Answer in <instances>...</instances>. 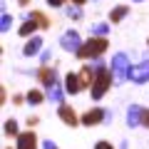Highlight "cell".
<instances>
[{"instance_id": "obj_5", "label": "cell", "mask_w": 149, "mask_h": 149, "mask_svg": "<svg viewBox=\"0 0 149 149\" xmlns=\"http://www.w3.org/2000/svg\"><path fill=\"white\" fill-rule=\"evenodd\" d=\"M129 80L137 82V85L149 82V60H144V62H139V65H132V70H129Z\"/></svg>"}, {"instance_id": "obj_14", "label": "cell", "mask_w": 149, "mask_h": 149, "mask_svg": "<svg viewBox=\"0 0 149 149\" xmlns=\"http://www.w3.org/2000/svg\"><path fill=\"white\" fill-rule=\"evenodd\" d=\"M45 95H47V100L50 102H57V104H65V95H62V87L60 85H52V87H47V92H45Z\"/></svg>"}, {"instance_id": "obj_2", "label": "cell", "mask_w": 149, "mask_h": 149, "mask_svg": "<svg viewBox=\"0 0 149 149\" xmlns=\"http://www.w3.org/2000/svg\"><path fill=\"white\" fill-rule=\"evenodd\" d=\"M112 82H114L112 70L100 67V70H97V74H95V82H92V87H90V97H92V100H102V97L107 95V90L112 87Z\"/></svg>"}, {"instance_id": "obj_12", "label": "cell", "mask_w": 149, "mask_h": 149, "mask_svg": "<svg viewBox=\"0 0 149 149\" xmlns=\"http://www.w3.org/2000/svg\"><path fill=\"white\" fill-rule=\"evenodd\" d=\"M40 50H42V37H30L25 42V47H22V55L25 57H35Z\"/></svg>"}, {"instance_id": "obj_17", "label": "cell", "mask_w": 149, "mask_h": 149, "mask_svg": "<svg viewBox=\"0 0 149 149\" xmlns=\"http://www.w3.org/2000/svg\"><path fill=\"white\" fill-rule=\"evenodd\" d=\"M27 17H30V20H35L37 25L42 27V30H47V27H50V20L45 17V13H40V10H32V13H27Z\"/></svg>"}, {"instance_id": "obj_26", "label": "cell", "mask_w": 149, "mask_h": 149, "mask_svg": "<svg viewBox=\"0 0 149 149\" xmlns=\"http://www.w3.org/2000/svg\"><path fill=\"white\" fill-rule=\"evenodd\" d=\"M144 127H149V109H144V119H142Z\"/></svg>"}, {"instance_id": "obj_24", "label": "cell", "mask_w": 149, "mask_h": 149, "mask_svg": "<svg viewBox=\"0 0 149 149\" xmlns=\"http://www.w3.org/2000/svg\"><path fill=\"white\" fill-rule=\"evenodd\" d=\"M47 5H50V8H62L65 0H47Z\"/></svg>"}, {"instance_id": "obj_7", "label": "cell", "mask_w": 149, "mask_h": 149, "mask_svg": "<svg viewBox=\"0 0 149 149\" xmlns=\"http://www.w3.org/2000/svg\"><path fill=\"white\" fill-rule=\"evenodd\" d=\"M107 119V112L104 109H100V107H95V109H90V112H85L82 114V124L85 127H95V124H102Z\"/></svg>"}, {"instance_id": "obj_8", "label": "cell", "mask_w": 149, "mask_h": 149, "mask_svg": "<svg viewBox=\"0 0 149 149\" xmlns=\"http://www.w3.org/2000/svg\"><path fill=\"white\" fill-rule=\"evenodd\" d=\"M57 114H60V119H62L65 124H70V127H77V124H82V117H77V114H74V109H72L70 104H60Z\"/></svg>"}, {"instance_id": "obj_9", "label": "cell", "mask_w": 149, "mask_h": 149, "mask_svg": "<svg viewBox=\"0 0 149 149\" xmlns=\"http://www.w3.org/2000/svg\"><path fill=\"white\" fill-rule=\"evenodd\" d=\"M37 80L42 82L45 87H52V85H57V72L52 67H47V65H42V67L37 70Z\"/></svg>"}, {"instance_id": "obj_15", "label": "cell", "mask_w": 149, "mask_h": 149, "mask_svg": "<svg viewBox=\"0 0 149 149\" xmlns=\"http://www.w3.org/2000/svg\"><path fill=\"white\" fill-rule=\"evenodd\" d=\"M95 74H97V70L92 67V65H87V67L80 70V77H82V82H85V87H92V82H95Z\"/></svg>"}, {"instance_id": "obj_30", "label": "cell", "mask_w": 149, "mask_h": 149, "mask_svg": "<svg viewBox=\"0 0 149 149\" xmlns=\"http://www.w3.org/2000/svg\"><path fill=\"white\" fill-rule=\"evenodd\" d=\"M134 3H142V0H134Z\"/></svg>"}, {"instance_id": "obj_20", "label": "cell", "mask_w": 149, "mask_h": 149, "mask_svg": "<svg viewBox=\"0 0 149 149\" xmlns=\"http://www.w3.org/2000/svg\"><path fill=\"white\" fill-rule=\"evenodd\" d=\"M10 25H13V17L8 15V13H5V8H3V22H0V30H3V32H8V30H10Z\"/></svg>"}, {"instance_id": "obj_19", "label": "cell", "mask_w": 149, "mask_h": 149, "mask_svg": "<svg viewBox=\"0 0 149 149\" xmlns=\"http://www.w3.org/2000/svg\"><path fill=\"white\" fill-rule=\"evenodd\" d=\"M3 134H5V137H20V132H17V122H15V119H8V122L3 124Z\"/></svg>"}, {"instance_id": "obj_25", "label": "cell", "mask_w": 149, "mask_h": 149, "mask_svg": "<svg viewBox=\"0 0 149 149\" xmlns=\"http://www.w3.org/2000/svg\"><path fill=\"white\" fill-rule=\"evenodd\" d=\"M42 149H57V144H55V142H50V139H47V142H42Z\"/></svg>"}, {"instance_id": "obj_4", "label": "cell", "mask_w": 149, "mask_h": 149, "mask_svg": "<svg viewBox=\"0 0 149 149\" xmlns=\"http://www.w3.org/2000/svg\"><path fill=\"white\" fill-rule=\"evenodd\" d=\"M60 45H62V50L77 55V50H80L85 42H82V37H80V32H77V30H67L62 37H60Z\"/></svg>"}, {"instance_id": "obj_22", "label": "cell", "mask_w": 149, "mask_h": 149, "mask_svg": "<svg viewBox=\"0 0 149 149\" xmlns=\"http://www.w3.org/2000/svg\"><path fill=\"white\" fill-rule=\"evenodd\" d=\"M67 17H72V20H80V17H82V10H80V8H70V10H67Z\"/></svg>"}, {"instance_id": "obj_10", "label": "cell", "mask_w": 149, "mask_h": 149, "mask_svg": "<svg viewBox=\"0 0 149 149\" xmlns=\"http://www.w3.org/2000/svg\"><path fill=\"white\" fill-rule=\"evenodd\" d=\"M142 119H144V107L132 104V107L127 109V124H129V127H139Z\"/></svg>"}, {"instance_id": "obj_6", "label": "cell", "mask_w": 149, "mask_h": 149, "mask_svg": "<svg viewBox=\"0 0 149 149\" xmlns=\"http://www.w3.org/2000/svg\"><path fill=\"white\" fill-rule=\"evenodd\" d=\"M82 90H85V82H82L80 72L65 74V92H67V95H77V92H82Z\"/></svg>"}, {"instance_id": "obj_11", "label": "cell", "mask_w": 149, "mask_h": 149, "mask_svg": "<svg viewBox=\"0 0 149 149\" xmlns=\"http://www.w3.org/2000/svg\"><path fill=\"white\" fill-rule=\"evenodd\" d=\"M17 149H37V137L32 129H27L17 137Z\"/></svg>"}, {"instance_id": "obj_16", "label": "cell", "mask_w": 149, "mask_h": 149, "mask_svg": "<svg viewBox=\"0 0 149 149\" xmlns=\"http://www.w3.org/2000/svg\"><path fill=\"white\" fill-rule=\"evenodd\" d=\"M127 13H129V8H127V5H117V8H112V10H109V22H122Z\"/></svg>"}, {"instance_id": "obj_18", "label": "cell", "mask_w": 149, "mask_h": 149, "mask_svg": "<svg viewBox=\"0 0 149 149\" xmlns=\"http://www.w3.org/2000/svg\"><path fill=\"white\" fill-rule=\"evenodd\" d=\"M25 100L30 102V104H42V102L47 100V95H45V92H40V90H30Z\"/></svg>"}, {"instance_id": "obj_3", "label": "cell", "mask_w": 149, "mask_h": 149, "mask_svg": "<svg viewBox=\"0 0 149 149\" xmlns=\"http://www.w3.org/2000/svg\"><path fill=\"white\" fill-rule=\"evenodd\" d=\"M112 77H114V85H122V82L129 80V70H132V65H129V57L127 55H114L112 57Z\"/></svg>"}, {"instance_id": "obj_31", "label": "cell", "mask_w": 149, "mask_h": 149, "mask_svg": "<svg viewBox=\"0 0 149 149\" xmlns=\"http://www.w3.org/2000/svg\"><path fill=\"white\" fill-rule=\"evenodd\" d=\"M5 149H10V147H5Z\"/></svg>"}, {"instance_id": "obj_32", "label": "cell", "mask_w": 149, "mask_h": 149, "mask_svg": "<svg viewBox=\"0 0 149 149\" xmlns=\"http://www.w3.org/2000/svg\"><path fill=\"white\" fill-rule=\"evenodd\" d=\"M147 45H149V40H147Z\"/></svg>"}, {"instance_id": "obj_28", "label": "cell", "mask_w": 149, "mask_h": 149, "mask_svg": "<svg viewBox=\"0 0 149 149\" xmlns=\"http://www.w3.org/2000/svg\"><path fill=\"white\" fill-rule=\"evenodd\" d=\"M72 3H74V5H85L87 0H72Z\"/></svg>"}, {"instance_id": "obj_13", "label": "cell", "mask_w": 149, "mask_h": 149, "mask_svg": "<svg viewBox=\"0 0 149 149\" xmlns=\"http://www.w3.org/2000/svg\"><path fill=\"white\" fill-rule=\"evenodd\" d=\"M37 27H40V25H37L35 20H30V17H27V20H25V22L20 25L17 35H22V37H30V35H35V32H37Z\"/></svg>"}, {"instance_id": "obj_29", "label": "cell", "mask_w": 149, "mask_h": 149, "mask_svg": "<svg viewBox=\"0 0 149 149\" xmlns=\"http://www.w3.org/2000/svg\"><path fill=\"white\" fill-rule=\"evenodd\" d=\"M17 3H20L22 8H25V5H30V0H17Z\"/></svg>"}, {"instance_id": "obj_1", "label": "cell", "mask_w": 149, "mask_h": 149, "mask_svg": "<svg viewBox=\"0 0 149 149\" xmlns=\"http://www.w3.org/2000/svg\"><path fill=\"white\" fill-rule=\"evenodd\" d=\"M107 47H109V42H107V37H90L85 45H82L80 50H77V55L74 57H80V60H97L100 55L107 52Z\"/></svg>"}, {"instance_id": "obj_23", "label": "cell", "mask_w": 149, "mask_h": 149, "mask_svg": "<svg viewBox=\"0 0 149 149\" xmlns=\"http://www.w3.org/2000/svg\"><path fill=\"white\" fill-rule=\"evenodd\" d=\"M95 149H114V147H112L109 142H97V144H95Z\"/></svg>"}, {"instance_id": "obj_27", "label": "cell", "mask_w": 149, "mask_h": 149, "mask_svg": "<svg viewBox=\"0 0 149 149\" xmlns=\"http://www.w3.org/2000/svg\"><path fill=\"white\" fill-rule=\"evenodd\" d=\"M37 124V117H27V127H35Z\"/></svg>"}, {"instance_id": "obj_21", "label": "cell", "mask_w": 149, "mask_h": 149, "mask_svg": "<svg viewBox=\"0 0 149 149\" xmlns=\"http://www.w3.org/2000/svg\"><path fill=\"white\" fill-rule=\"evenodd\" d=\"M107 30H109V27H107L104 22H97V25H92V32H97L95 37H102V35H107Z\"/></svg>"}]
</instances>
